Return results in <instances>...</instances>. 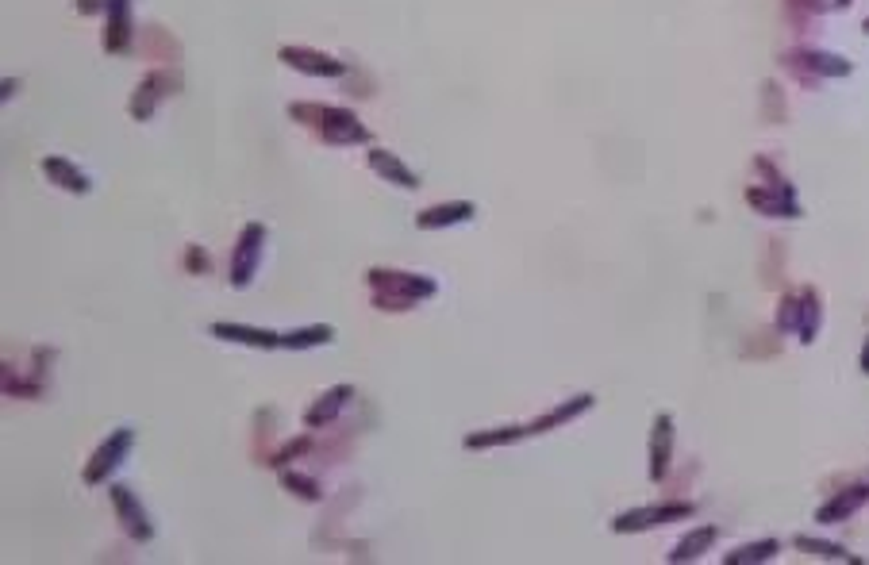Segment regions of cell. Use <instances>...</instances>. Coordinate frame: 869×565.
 Wrapping results in <instances>:
<instances>
[{"label":"cell","mask_w":869,"mask_h":565,"mask_svg":"<svg viewBox=\"0 0 869 565\" xmlns=\"http://www.w3.org/2000/svg\"><path fill=\"white\" fill-rule=\"evenodd\" d=\"M131 446H135V431L131 427H116L104 443L93 450V458H89V466H85V485H100V481H108L116 469L124 466V458L131 454Z\"/></svg>","instance_id":"6"},{"label":"cell","mask_w":869,"mask_h":565,"mask_svg":"<svg viewBox=\"0 0 869 565\" xmlns=\"http://www.w3.org/2000/svg\"><path fill=\"white\" fill-rule=\"evenodd\" d=\"M746 204L758 208L762 216H781V220H796L800 216L796 193H781V189H770V185H750L746 189Z\"/></svg>","instance_id":"13"},{"label":"cell","mask_w":869,"mask_h":565,"mask_svg":"<svg viewBox=\"0 0 869 565\" xmlns=\"http://www.w3.org/2000/svg\"><path fill=\"white\" fill-rule=\"evenodd\" d=\"M289 116L297 123H308L320 131L323 143L331 147H354V143H370V127L358 120L350 108L339 104H289Z\"/></svg>","instance_id":"2"},{"label":"cell","mask_w":869,"mask_h":565,"mask_svg":"<svg viewBox=\"0 0 869 565\" xmlns=\"http://www.w3.org/2000/svg\"><path fill=\"white\" fill-rule=\"evenodd\" d=\"M593 408V393H577L573 400H562V404H554L547 416H539L531 423V435H543V431H554V427H562V423H570V419L585 416Z\"/></svg>","instance_id":"20"},{"label":"cell","mask_w":869,"mask_h":565,"mask_svg":"<svg viewBox=\"0 0 869 565\" xmlns=\"http://www.w3.org/2000/svg\"><path fill=\"white\" fill-rule=\"evenodd\" d=\"M277 58H281L285 66H293V70L312 74V77H343L347 74V62H339L335 54H323V50H312V47H281L277 50Z\"/></svg>","instance_id":"9"},{"label":"cell","mask_w":869,"mask_h":565,"mask_svg":"<svg viewBox=\"0 0 869 565\" xmlns=\"http://www.w3.org/2000/svg\"><path fill=\"white\" fill-rule=\"evenodd\" d=\"M262 246H266V223L250 220L243 223L239 239H235V250H231V270H227V281L235 289H247L258 273V262H262Z\"/></svg>","instance_id":"4"},{"label":"cell","mask_w":869,"mask_h":565,"mask_svg":"<svg viewBox=\"0 0 869 565\" xmlns=\"http://www.w3.org/2000/svg\"><path fill=\"white\" fill-rule=\"evenodd\" d=\"M366 285L373 289V308L381 312H408L420 300H431L439 285L427 273H404V270H366Z\"/></svg>","instance_id":"1"},{"label":"cell","mask_w":869,"mask_h":565,"mask_svg":"<svg viewBox=\"0 0 869 565\" xmlns=\"http://www.w3.org/2000/svg\"><path fill=\"white\" fill-rule=\"evenodd\" d=\"M531 435V423L523 427H493V431H477V435H466V450H489V446H508L520 443Z\"/></svg>","instance_id":"23"},{"label":"cell","mask_w":869,"mask_h":565,"mask_svg":"<svg viewBox=\"0 0 869 565\" xmlns=\"http://www.w3.org/2000/svg\"><path fill=\"white\" fill-rule=\"evenodd\" d=\"M696 508L689 500H666V504H643V508H631L620 512L612 519V531L616 535H635V531H650V527H662V523H681L689 519Z\"/></svg>","instance_id":"5"},{"label":"cell","mask_w":869,"mask_h":565,"mask_svg":"<svg viewBox=\"0 0 869 565\" xmlns=\"http://www.w3.org/2000/svg\"><path fill=\"white\" fill-rule=\"evenodd\" d=\"M866 31H869V20H866Z\"/></svg>","instance_id":"33"},{"label":"cell","mask_w":869,"mask_h":565,"mask_svg":"<svg viewBox=\"0 0 869 565\" xmlns=\"http://www.w3.org/2000/svg\"><path fill=\"white\" fill-rule=\"evenodd\" d=\"M185 266H189L193 273H208V270H212V262H208L204 246H189V250H185Z\"/></svg>","instance_id":"27"},{"label":"cell","mask_w":869,"mask_h":565,"mask_svg":"<svg viewBox=\"0 0 869 565\" xmlns=\"http://www.w3.org/2000/svg\"><path fill=\"white\" fill-rule=\"evenodd\" d=\"M820 323H823V304H820V293H816L812 285H800V289L781 296L777 331H793L800 343H816Z\"/></svg>","instance_id":"3"},{"label":"cell","mask_w":869,"mask_h":565,"mask_svg":"<svg viewBox=\"0 0 869 565\" xmlns=\"http://www.w3.org/2000/svg\"><path fill=\"white\" fill-rule=\"evenodd\" d=\"M789 4V16H800V12H808V16H816L823 4L820 0H785Z\"/></svg>","instance_id":"28"},{"label":"cell","mask_w":869,"mask_h":565,"mask_svg":"<svg viewBox=\"0 0 869 565\" xmlns=\"http://www.w3.org/2000/svg\"><path fill=\"white\" fill-rule=\"evenodd\" d=\"M212 335L224 343L254 346V350H281V343H285V335L266 331V327H250V323H212Z\"/></svg>","instance_id":"12"},{"label":"cell","mask_w":869,"mask_h":565,"mask_svg":"<svg viewBox=\"0 0 869 565\" xmlns=\"http://www.w3.org/2000/svg\"><path fill=\"white\" fill-rule=\"evenodd\" d=\"M366 162H370V170L377 173V177H385L389 185H397V189H420V177H416V170H408V166L400 162L393 150L373 147L370 154H366Z\"/></svg>","instance_id":"16"},{"label":"cell","mask_w":869,"mask_h":565,"mask_svg":"<svg viewBox=\"0 0 869 565\" xmlns=\"http://www.w3.org/2000/svg\"><path fill=\"white\" fill-rule=\"evenodd\" d=\"M181 85V77L177 74H166V70H150L143 81H139V89L131 93V116L135 120H150L154 116V108L162 104V97H166V89H177Z\"/></svg>","instance_id":"10"},{"label":"cell","mask_w":869,"mask_h":565,"mask_svg":"<svg viewBox=\"0 0 869 565\" xmlns=\"http://www.w3.org/2000/svg\"><path fill=\"white\" fill-rule=\"evenodd\" d=\"M673 466V416H654V427H650V481H666Z\"/></svg>","instance_id":"11"},{"label":"cell","mask_w":869,"mask_h":565,"mask_svg":"<svg viewBox=\"0 0 869 565\" xmlns=\"http://www.w3.org/2000/svg\"><path fill=\"white\" fill-rule=\"evenodd\" d=\"M16 89H20V77H4V81H0V100H12Z\"/></svg>","instance_id":"30"},{"label":"cell","mask_w":869,"mask_h":565,"mask_svg":"<svg viewBox=\"0 0 869 565\" xmlns=\"http://www.w3.org/2000/svg\"><path fill=\"white\" fill-rule=\"evenodd\" d=\"M796 550H804V554H820L827 562H858L846 546L839 542H823V539H812V535H796Z\"/></svg>","instance_id":"25"},{"label":"cell","mask_w":869,"mask_h":565,"mask_svg":"<svg viewBox=\"0 0 869 565\" xmlns=\"http://www.w3.org/2000/svg\"><path fill=\"white\" fill-rule=\"evenodd\" d=\"M43 173L50 177V185H58V189H66V193H74V197H85L89 189H93V181H89V173L77 170L70 158H62V154H50L43 158Z\"/></svg>","instance_id":"17"},{"label":"cell","mask_w":869,"mask_h":565,"mask_svg":"<svg viewBox=\"0 0 869 565\" xmlns=\"http://www.w3.org/2000/svg\"><path fill=\"white\" fill-rule=\"evenodd\" d=\"M281 481H285L289 489L297 492L300 500H320V496H323V492H320V481L304 477V473H297V469H281Z\"/></svg>","instance_id":"26"},{"label":"cell","mask_w":869,"mask_h":565,"mask_svg":"<svg viewBox=\"0 0 869 565\" xmlns=\"http://www.w3.org/2000/svg\"><path fill=\"white\" fill-rule=\"evenodd\" d=\"M473 200H447V204H431L416 216V227L420 231H439V227H454V223L473 220Z\"/></svg>","instance_id":"18"},{"label":"cell","mask_w":869,"mask_h":565,"mask_svg":"<svg viewBox=\"0 0 869 565\" xmlns=\"http://www.w3.org/2000/svg\"><path fill=\"white\" fill-rule=\"evenodd\" d=\"M350 400H354V385H335V389H327V393L304 412V427H308V431H320L327 423H335Z\"/></svg>","instance_id":"15"},{"label":"cell","mask_w":869,"mask_h":565,"mask_svg":"<svg viewBox=\"0 0 869 565\" xmlns=\"http://www.w3.org/2000/svg\"><path fill=\"white\" fill-rule=\"evenodd\" d=\"M781 554V542L777 539H762V542H746V546H735L723 562L727 565H758V562H770Z\"/></svg>","instance_id":"24"},{"label":"cell","mask_w":869,"mask_h":565,"mask_svg":"<svg viewBox=\"0 0 869 565\" xmlns=\"http://www.w3.org/2000/svg\"><path fill=\"white\" fill-rule=\"evenodd\" d=\"M835 4H839V8H850V4H854V0H835Z\"/></svg>","instance_id":"32"},{"label":"cell","mask_w":869,"mask_h":565,"mask_svg":"<svg viewBox=\"0 0 869 565\" xmlns=\"http://www.w3.org/2000/svg\"><path fill=\"white\" fill-rule=\"evenodd\" d=\"M785 66L793 70L800 81H816V77H846L854 66L839 58V54H827V50H812V47H796L785 54Z\"/></svg>","instance_id":"7"},{"label":"cell","mask_w":869,"mask_h":565,"mask_svg":"<svg viewBox=\"0 0 869 565\" xmlns=\"http://www.w3.org/2000/svg\"><path fill=\"white\" fill-rule=\"evenodd\" d=\"M112 496V508H116V519H120V527H124L127 535L135 542H150L154 539V523H150L147 508L139 504V496L127 489V485H112L108 489Z\"/></svg>","instance_id":"8"},{"label":"cell","mask_w":869,"mask_h":565,"mask_svg":"<svg viewBox=\"0 0 869 565\" xmlns=\"http://www.w3.org/2000/svg\"><path fill=\"white\" fill-rule=\"evenodd\" d=\"M112 0H77V12L81 16H97V12H108Z\"/></svg>","instance_id":"29"},{"label":"cell","mask_w":869,"mask_h":565,"mask_svg":"<svg viewBox=\"0 0 869 565\" xmlns=\"http://www.w3.org/2000/svg\"><path fill=\"white\" fill-rule=\"evenodd\" d=\"M104 16H108V27H104V47H108V54L131 50V0H112V8H108Z\"/></svg>","instance_id":"19"},{"label":"cell","mask_w":869,"mask_h":565,"mask_svg":"<svg viewBox=\"0 0 869 565\" xmlns=\"http://www.w3.org/2000/svg\"><path fill=\"white\" fill-rule=\"evenodd\" d=\"M866 500H869V485H850V489L835 492L827 504H820V508H816V523H820V527L843 523V519L854 516V512H858Z\"/></svg>","instance_id":"14"},{"label":"cell","mask_w":869,"mask_h":565,"mask_svg":"<svg viewBox=\"0 0 869 565\" xmlns=\"http://www.w3.org/2000/svg\"><path fill=\"white\" fill-rule=\"evenodd\" d=\"M720 539V531H716V527H712V523H708V527H696V531H689V535H685V539L677 542V546H673L670 550V562L673 565H681V562H696V558H700V554H708V546H712V542Z\"/></svg>","instance_id":"21"},{"label":"cell","mask_w":869,"mask_h":565,"mask_svg":"<svg viewBox=\"0 0 869 565\" xmlns=\"http://www.w3.org/2000/svg\"><path fill=\"white\" fill-rule=\"evenodd\" d=\"M858 366H862V373L869 377V339H866V346H862V358H858Z\"/></svg>","instance_id":"31"},{"label":"cell","mask_w":869,"mask_h":565,"mask_svg":"<svg viewBox=\"0 0 869 565\" xmlns=\"http://www.w3.org/2000/svg\"><path fill=\"white\" fill-rule=\"evenodd\" d=\"M327 343H335V327L331 323H308V327H297V331H285L281 350H312V346Z\"/></svg>","instance_id":"22"}]
</instances>
